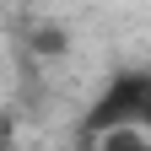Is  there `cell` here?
I'll list each match as a JSON object with an SVG mask.
<instances>
[{"label":"cell","instance_id":"cell-1","mask_svg":"<svg viewBox=\"0 0 151 151\" xmlns=\"http://www.w3.org/2000/svg\"><path fill=\"white\" fill-rule=\"evenodd\" d=\"M151 129V70H124V76H113L108 92L97 103H92L86 113V135L97 140L103 129Z\"/></svg>","mask_w":151,"mask_h":151},{"label":"cell","instance_id":"cell-2","mask_svg":"<svg viewBox=\"0 0 151 151\" xmlns=\"http://www.w3.org/2000/svg\"><path fill=\"white\" fill-rule=\"evenodd\" d=\"M97 151H151V135H146V129H103V135H97Z\"/></svg>","mask_w":151,"mask_h":151}]
</instances>
